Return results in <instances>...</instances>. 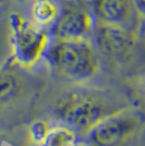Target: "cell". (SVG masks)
I'll return each instance as SVG.
<instances>
[{"instance_id": "7", "label": "cell", "mask_w": 145, "mask_h": 146, "mask_svg": "<svg viewBox=\"0 0 145 146\" xmlns=\"http://www.w3.org/2000/svg\"><path fill=\"white\" fill-rule=\"evenodd\" d=\"M95 25H117L139 30L141 18L132 0H86Z\"/></svg>"}, {"instance_id": "6", "label": "cell", "mask_w": 145, "mask_h": 146, "mask_svg": "<svg viewBox=\"0 0 145 146\" xmlns=\"http://www.w3.org/2000/svg\"><path fill=\"white\" fill-rule=\"evenodd\" d=\"M97 47L106 57L115 61H126L138 46V31L117 25H95Z\"/></svg>"}, {"instance_id": "13", "label": "cell", "mask_w": 145, "mask_h": 146, "mask_svg": "<svg viewBox=\"0 0 145 146\" xmlns=\"http://www.w3.org/2000/svg\"><path fill=\"white\" fill-rule=\"evenodd\" d=\"M138 90H139V93L140 95H141V97H142V99H143V102L145 103V74L140 79Z\"/></svg>"}, {"instance_id": "8", "label": "cell", "mask_w": 145, "mask_h": 146, "mask_svg": "<svg viewBox=\"0 0 145 146\" xmlns=\"http://www.w3.org/2000/svg\"><path fill=\"white\" fill-rule=\"evenodd\" d=\"M24 94V78L12 68H0V112L15 107Z\"/></svg>"}, {"instance_id": "3", "label": "cell", "mask_w": 145, "mask_h": 146, "mask_svg": "<svg viewBox=\"0 0 145 146\" xmlns=\"http://www.w3.org/2000/svg\"><path fill=\"white\" fill-rule=\"evenodd\" d=\"M107 99L95 93H76L63 98L58 106V113L70 128L87 133L105 117L111 115Z\"/></svg>"}, {"instance_id": "4", "label": "cell", "mask_w": 145, "mask_h": 146, "mask_svg": "<svg viewBox=\"0 0 145 146\" xmlns=\"http://www.w3.org/2000/svg\"><path fill=\"white\" fill-rule=\"evenodd\" d=\"M141 128V117L123 108L105 117L86 134L93 146H120L131 140Z\"/></svg>"}, {"instance_id": "10", "label": "cell", "mask_w": 145, "mask_h": 146, "mask_svg": "<svg viewBox=\"0 0 145 146\" xmlns=\"http://www.w3.org/2000/svg\"><path fill=\"white\" fill-rule=\"evenodd\" d=\"M43 146H75V134L67 127L49 129Z\"/></svg>"}, {"instance_id": "5", "label": "cell", "mask_w": 145, "mask_h": 146, "mask_svg": "<svg viewBox=\"0 0 145 146\" xmlns=\"http://www.w3.org/2000/svg\"><path fill=\"white\" fill-rule=\"evenodd\" d=\"M94 25L95 21L86 1L67 0L62 5L59 18L50 29V35L53 39L86 38Z\"/></svg>"}, {"instance_id": "2", "label": "cell", "mask_w": 145, "mask_h": 146, "mask_svg": "<svg viewBox=\"0 0 145 146\" xmlns=\"http://www.w3.org/2000/svg\"><path fill=\"white\" fill-rule=\"evenodd\" d=\"M9 24L12 62L21 68H32L49 46L50 34L48 30L18 12L10 14Z\"/></svg>"}, {"instance_id": "1", "label": "cell", "mask_w": 145, "mask_h": 146, "mask_svg": "<svg viewBox=\"0 0 145 146\" xmlns=\"http://www.w3.org/2000/svg\"><path fill=\"white\" fill-rule=\"evenodd\" d=\"M46 58L58 75L73 82H84L99 71V59L87 38L54 39Z\"/></svg>"}, {"instance_id": "11", "label": "cell", "mask_w": 145, "mask_h": 146, "mask_svg": "<svg viewBox=\"0 0 145 146\" xmlns=\"http://www.w3.org/2000/svg\"><path fill=\"white\" fill-rule=\"evenodd\" d=\"M30 132L32 141L36 144L43 145L46 137H47V135H48L49 128L46 122L39 120V121H35L31 125Z\"/></svg>"}, {"instance_id": "12", "label": "cell", "mask_w": 145, "mask_h": 146, "mask_svg": "<svg viewBox=\"0 0 145 146\" xmlns=\"http://www.w3.org/2000/svg\"><path fill=\"white\" fill-rule=\"evenodd\" d=\"M134 8L141 19H145V0H132Z\"/></svg>"}, {"instance_id": "14", "label": "cell", "mask_w": 145, "mask_h": 146, "mask_svg": "<svg viewBox=\"0 0 145 146\" xmlns=\"http://www.w3.org/2000/svg\"><path fill=\"white\" fill-rule=\"evenodd\" d=\"M8 1H9V0H0V7L3 6V5H5L6 2H8Z\"/></svg>"}, {"instance_id": "9", "label": "cell", "mask_w": 145, "mask_h": 146, "mask_svg": "<svg viewBox=\"0 0 145 146\" xmlns=\"http://www.w3.org/2000/svg\"><path fill=\"white\" fill-rule=\"evenodd\" d=\"M62 5L59 0H32L31 20L44 29H51L58 20Z\"/></svg>"}]
</instances>
